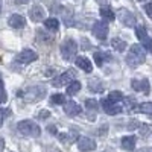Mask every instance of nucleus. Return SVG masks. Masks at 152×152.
<instances>
[{"instance_id": "obj_1", "label": "nucleus", "mask_w": 152, "mask_h": 152, "mask_svg": "<svg viewBox=\"0 0 152 152\" xmlns=\"http://www.w3.org/2000/svg\"><path fill=\"white\" fill-rule=\"evenodd\" d=\"M145 59H146V53H145L142 46L134 44V46L129 47V52L126 55V62H128L131 67H137V66L143 64Z\"/></svg>"}, {"instance_id": "obj_2", "label": "nucleus", "mask_w": 152, "mask_h": 152, "mask_svg": "<svg viewBox=\"0 0 152 152\" xmlns=\"http://www.w3.org/2000/svg\"><path fill=\"white\" fill-rule=\"evenodd\" d=\"M18 132L24 137H40L41 128L34 120H21L18 123Z\"/></svg>"}, {"instance_id": "obj_3", "label": "nucleus", "mask_w": 152, "mask_h": 152, "mask_svg": "<svg viewBox=\"0 0 152 152\" xmlns=\"http://www.w3.org/2000/svg\"><path fill=\"white\" fill-rule=\"evenodd\" d=\"M78 53V43L73 38H67V40L61 44V55L66 61H70L75 58V55Z\"/></svg>"}, {"instance_id": "obj_4", "label": "nucleus", "mask_w": 152, "mask_h": 152, "mask_svg": "<svg viewBox=\"0 0 152 152\" xmlns=\"http://www.w3.org/2000/svg\"><path fill=\"white\" fill-rule=\"evenodd\" d=\"M37 59H38V53L32 49H24L15 56V61L18 64H31V62H34Z\"/></svg>"}, {"instance_id": "obj_5", "label": "nucleus", "mask_w": 152, "mask_h": 152, "mask_svg": "<svg viewBox=\"0 0 152 152\" xmlns=\"http://www.w3.org/2000/svg\"><path fill=\"white\" fill-rule=\"evenodd\" d=\"M108 24L107 21H96L93 24V35L97 38V40L100 41H104L107 40V37H108Z\"/></svg>"}, {"instance_id": "obj_6", "label": "nucleus", "mask_w": 152, "mask_h": 152, "mask_svg": "<svg viewBox=\"0 0 152 152\" xmlns=\"http://www.w3.org/2000/svg\"><path fill=\"white\" fill-rule=\"evenodd\" d=\"M73 75H75V72H73V70H67V72H64L62 75L56 76V78L52 81V84H53L55 87L69 85L70 82H73V81H75V79H73ZM75 76H76V75H75Z\"/></svg>"}, {"instance_id": "obj_7", "label": "nucleus", "mask_w": 152, "mask_h": 152, "mask_svg": "<svg viewBox=\"0 0 152 152\" xmlns=\"http://www.w3.org/2000/svg\"><path fill=\"white\" fill-rule=\"evenodd\" d=\"M102 108H104V111L107 114H110V116H116V114L122 113V110H123L119 104H114V102H111V100H108V99L102 100Z\"/></svg>"}, {"instance_id": "obj_8", "label": "nucleus", "mask_w": 152, "mask_h": 152, "mask_svg": "<svg viewBox=\"0 0 152 152\" xmlns=\"http://www.w3.org/2000/svg\"><path fill=\"white\" fill-rule=\"evenodd\" d=\"M78 148L82 152H88V151L96 149V143H94V140H91L90 137H79L78 138Z\"/></svg>"}, {"instance_id": "obj_9", "label": "nucleus", "mask_w": 152, "mask_h": 152, "mask_svg": "<svg viewBox=\"0 0 152 152\" xmlns=\"http://www.w3.org/2000/svg\"><path fill=\"white\" fill-rule=\"evenodd\" d=\"M64 111L67 113V116H70V117L79 116V114L82 113L79 104H76L75 100H67V102L64 104Z\"/></svg>"}, {"instance_id": "obj_10", "label": "nucleus", "mask_w": 152, "mask_h": 152, "mask_svg": "<svg viewBox=\"0 0 152 152\" xmlns=\"http://www.w3.org/2000/svg\"><path fill=\"white\" fill-rule=\"evenodd\" d=\"M131 85H132V88L135 91H142V93H145V94H149V81L148 79H134L132 82H131Z\"/></svg>"}, {"instance_id": "obj_11", "label": "nucleus", "mask_w": 152, "mask_h": 152, "mask_svg": "<svg viewBox=\"0 0 152 152\" xmlns=\"http://www.w3.org/2000/svg\"><path fill=\"white\" fill-rule=\"evenodd\" d=\"M119 18H120V21L125 24V26H128V28L135 26V17L132 15V12H129V11L122 9L120 14H119Z\"/></svg>"}, {"instance_id": "obj_12", "label": "nucleus", "mask_w": 152, "mask_h": 152, "mask_svg": "<svg viewBox=\"0 0 152 152\" xmlns=\"http://www.w3.org/2000/svg\"><path fill=\"white\" fill-rule=\"evenodd\" d=\"M8 24L14 29H21L24 24H26V18H24L23 15H18V14H12L8 18Z\"/></svg>"}, {"instance_id": "obj_13", "label": "nucleus", "mask_w": 152, "mask_h": 152, "mask_svg": "<svg viewBox=\"0 0 152 152\" xmlns=\"http://www.w3.org/2000/svg\"><path fill=\"white\" fill-rule=\"evenodd\" d=\"M76 66H78L79 69H82L84 72H87V73L93 72V64H91V61L88 59L87 56H78L76 58Z\"/></svg>"}, {"instance_id": "obj_14", "label": "nucleus", "mask_w": 152, "mask_h": 152, "mask_svg": "<svg viewBox=\"0 0 152 152\" xmlns=\"http://www.w3.org/2000/svg\"><path fill=\"white\" fill-rule=\"evenodd\" d=\"M44 15H46V12H44V9L41 8V6H34L32 9H31V18L34 20V21H41L43 18H44Z\"/></svg>"}, {"instance_id": "obj_15", "label": "nucleus", "mask_w": 152, "mask_h": 152, "mask_svg": "<svg viewBox=\"0 0 152 152\" xmlns=\"http://www.w3.org/2000/svg\"><path fill=\"white\" fill-rule=\"evenodd\" d=\"M122 148L125 151H134L135 149V137L134 135H126L122 138Z\"/></svg>"}, {"instance_id": "obj_16", "label": "nucleus", "mask_w": 152, "mask_h": 152, "mask_svg": "<svg viewBox=\"0 0 152 152\" xmlns=\"http://www.w3.org/2000/svg\"><path fill=\"white\" fill-rule=\"evenodd\" d=\"M111 46L116 52H123L126 49V41H123L122 38H113L111 40Z\"/></svg>"}, {"instance_id": "obj_17", "label": "nucleus", "mask_w": 152, "mask_h": 152, "mask_svg": "<svg viewBox=\"0 0 152 152\" xmlns=\"http://www.w3.org/2000/svg\"><path fill=\"white\" fill-rule=\"evenodd\" d=\"M100 15H102V18L107 20V21H113L114 18H116V14L113 12V9L111 8H107V6L100 8Z\"/></svg>"}, {"instance_id": "obj_18", "label": "nucleus", "mask_w": 152, "mask_h": 152, "mask_svg": "<svg viewBox=\"0 0 152 152\" xmlns=\"http://www.w3.org/2000/svg\"><path fill=\"white\" fill-rule=\"evenodd\" d=\"M81 90V82L79 81H73L67 85V94L70 96H75V94H78Z\"/></svg>"}, {"instance_id": "obj_19", "label": "nucleus", "mask_w": 152, "mask_h": 152, "mask_svg": "<svg viewBox=\"0 0 152 152\" xmlns=\"http://www.w3.org/2000/svg\"><path fill=\"white\" fill-rule=\"evenodd\" d=\"M44 26L49 31H56L59 28V21L56 18H47V20H44Z\"/></svg>"}, {"instance_id": "obj_20", "label": "nucleus", "mask_w": 152, "mask_h": 152, "mask_svg": "<svg viewBox=\"0 0 152 152\" xmlns=\"http://www.w3.org/2000/svg\"><path fill=\"white\" fill-rule=\"evenodd\" d=\"M85 108H87V111H90V113H96L97 108H99L97 100H94V99H87V100H85Z\"/></svg>"}, {"instance_id": "obj_21", "label": "nucleus", "mask_w": 152, "mask_h": 152, "mask_svg": "<svg viewBox=\"0 0 152 152\" xmlns=\"http://www.w3.org/2000/svg\"><path fill=\"white\" fill-rule=\"evenodd\" d=\"M108 100H111V102H114V104H119L120 100H123V93L122 91H110Z\"/></svg>"}, {"instance_id": "obj_22", "label": "nucleus", "mask_w": 152, "mask_h": 152, "mask_svg": "<svg viewBox=\"0 0 152 152\" xmlns=\"http://www.w3.org/2000/svg\"><path fill=\"white\" fill-rule=\"evenodd\" d=\"M105 59H110V55H107L104 52H94V61L97 66H102L105 62Z\"/></svg>"}, {"instance_id": "obj_23", "label": "nucleus", "mask_w": 152, "mask_h": 152, "mask_svg": "<svg viewBox=\"0 0 152 152\" xmlns=\"http://www.w3.org/2000/svg\"><path fill=\"white\" fill-rule=\"evenodd\" d=\"M138 110H140V113H145L146 116L152 117V102H145V104H142L140 107H138Z\"/></svg>"}, {"instance_id": "obj_24", "label": "nucleus", "mask_w": 152, "mask_h": 152, "mask_svg": "<svg viewBox=\"0 0 152 152\" xmlns=\"http://www.w3.org/2000/svg\"><path fill=\"white\" fill-rule=\"evenodd\" d=\"M50 100H52V104H55V105H64L67 102L64 94H53L52 97H50Z\"/></svg>"}, {"instance_id": "obj_25", "label": "nucleus", "mask_w": 152, "mask_h": 152, "mask_svg": "<svg viewBox=\"0 0 152 152\" xmlns=\"http://www.w3.org/2000/svg\"><path fill=\"white\" fill-rule=\"evenodd\" d=\"M135 35H137V38H138L140 41H143L145 38L148 37V34H146V29H145L143 26H137V28H135Z\"/></svg>"}, {"instance_id": "obj_26", "label": "nucleus", "mask_w": 152, "mask_h": 152, "mask_svg": "<svg viewBox=\"0 0 152 152\" xmlns=\"http://www.w3.org/2000/svg\"><path fill=\"white\" fill-rule=\"evenodd\" d=\"M6 100H8V94L5 90V84H3V81H0V104H5Z\"/></svg>"}, {"instance_id": "obj_27", "label": "nucleus", "mask_w": 152, "mask_h": 152, "mask_svg": "<svg viewBox=\"0 0 152 152\" xmlns=\"http://www.w3.org/2000/svg\"><path fill=\"white\" fill-rule=\"evenodd\" d=\"M142 43H143V47L148 50V52H151V53H152V38L146 37V38H145V40H143Z\"/></svg>"}, {"instance_id": "obj_28", "label": "nucleus", "mask_w": 152, "mask_h": 152, "mask_svg": "<svg viewBox=\"0 0 152 152\" xmlns=\"http://www.w3.org/2000/svg\"><path fill=\"white\" fill-rule=\"evenodd\" d=\"M6 116H9V110L0 108V128H2V125H3V122H5Z\"/></svg>"}, {"instance_id": "obj_29", "label": "nucleus", "mask_w": 152, "mask_h": 152, "mask_svg": "<svg viewBox=\"0 0 152 152\" xmlns=\"http://www.w3.org/2000/svg\"><path fill=\"white\" fill-rule=\"evenodd\" d=\"M145 11H146V14H148V17L152 20V3H148L146 6H145Z\"/></svg>"}, {"instance_id": "obj_30", "label": "nucleus", "mask_w": 152, "mask_h": 152, "mask_svg": "<svg viewBox=\"0 0 152 152\" xmlns=\"http://www.w3.org/2000/svg\"><path fill=\"white\" fill-rule=\"evenodd\" d=\"M138 125H140V123H138L137 120H132V122L129 123V126H128V128H129V129H135V128H137Z\"/></svg>"}, {"instance_id": "obj_31", "label": "nucleus", "mask_w": 152, "mask_h": 152, "mask_svg": "<svg viewBox=\"0 0 152 152\" xmlns=\"http://www.w3.org/2000/svg\"><path fill=\"white\" fill-rule=\"evenodd\" d=\"M49 114H50V113H49L47 110H43V111L40 113V117H41V119H46V117L49 116Z\"/></svg>"}, {"instance_id": "obj_32", "label": "nucleus", "mask_w": 152, "mask_h": 152, "mask_svg": "<svg viewBox=\"0 0 152 152\" xmlns=\"http://www.w3.org/2000/svg\"><path fill=\"white\" fill-rule=\"evenodd\" d=\"M15 3H18V5H23V3H28L29 0H14Z\"/></svg>"}, {"instance_id": "obj_33", "label": "nucleus", "mask_w": 152, "mask_h": 152, "mask_svg": "<svg viewBox=\"0 0 152 152\" xmlns=\"http://www.w3.org/2000/svg\"><path fill=\"white\" fill-rule=\"evenodd\" d=\"M3 146H5V140L2 137H0V152H2V149H3Z\"/></svg>"}, {"instance_id": "obj_34", "label": "nucleus", "mask_w": 152, "mask_h": 152, "mask_svg": "<svg viewBox=\"0 0 152 152\" xmlns=\"http://www.w3.org/2000/svg\"><path fill=\"white\" fill-rule=\"evenodd\" d=\"M143 126V134H148L149 132V128H146V125H142Z\"/></svg>"}, {"instance_id": "obj_35", "label": "nucleus", "mask_w": 152, "mask_h": 152, "mask_svg": "<svg viewBox=\"0 0 152 152\" xmlns=\"http://www.w3.org/2000/svg\"><path fill=\"white\" fill-rule=\"evenodd\" d=\"M47 131H49V132H55V126H49Z\"/></svg>"}, {"instance_id": "obj_36", "label": "nucleus", "mask_w": 152, "mask_h": 152, "mask_svg": "<svg viewBox=\"0 0 152 152\" xmlns=\"http://www.w3.org/2000/svg\"><path fill=\"white\" fill-rule=\"evenodd\" d=\"M0 8H2V0H0Z\"/></svg>"}, {"instance_id": "obj_37", "label": "nucleus", "mask_w": 152, "mask_h": 152, "mask_svg": "<svg viewBox=\"0 0 152 152\" xmlns=\"http://www.w3.org/2000/svg\"><path fill=\"white\" fill-rule=\"evenodd\" d=\"M138 2H145V0H138Z\"/></svg>"}]
</instances>
